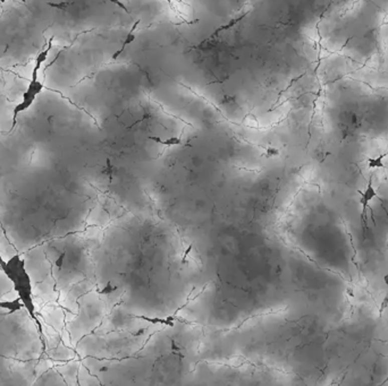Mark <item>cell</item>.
<instances>
[{
    "instance_id": "obj_3",
    "label": "cell",
    "mask_w": 388,
    "mask_h": 386,
    "mask_svg": "<svg viewBox=\"0 0 388 386\" xmlns=\"http://www.w3.org/2000/svg\"><path fill=\"white\" fill-rule=\"evenodd\" d=\"M360 194H361L360 204L362 206V215H363V218L365 219V215H366L365 213H366V210H368V207H369L370 202L373 201V199L377 197V192L372 186V179L369 180L368 186L365 187L364 192L363 193L360 192Z\"/></svg>"
},
{
    "instance_id": "obj_18",
    "label": "cell",
    "mask_w": 388,
    "mask_h": 386,
    "mask_svg": "<svg viewBox=\"0 0 388 386\" xmlns=\"http://www.w3.org/2000/svg\"><path fill=\"white\" fill-rule=\"evenodd\" d=\"M167 2H168V3H170V0H167Z\"/></svg>"
},
{
    "instance_id": "obj_14",
    "label": "cell",
    "mask_w": 388,
    "mask_h": 386,
    "mask_svg": "<svg viewBox=\"0 0 388 386\" xmlns=\"http://www.w3.org/2000/svg\"><path fill=\"white\" fill-rule=\"evenodd\" d=\"M279 154V151L277 149H273V147H268L267 149V153L266 155L267 157H275V155H278Z\"/></svg>"
},
{
    "instance_id": "obj_1",
    "label": "cell",
    "mask_w": 388,
    "mask_h": 386,
    "mask_svg": "<svg viewBox=\"0 0 388 386\" xmlns=\"http://www.w3.org/2000/svg\"><path fill=\"white\" fill-rule=\"evenodd\" d=\"M0 268H2L5 275L12 282L13 287H14L17 293V297L21 299L22 303H23V307L27 309L28 314L31 316V318L37 323L39 329L41 331V323L39 322L37 306L36 302H34L31 276H30L27 270L25 261L20 255H14L11 259L4 262Z\"/></svg>"
},
{
    "instance_id": "obj_9",
    "label": "cell",
    "mask_w": 388,
    "mask_h": 386,
    "mask_svg": "<svg viewBox=\"0 0 388 386\" xmlns=\"http://www.w3.org/2000/svg\"><path fill=\"white\" fill-rule=\"evenodd\" d=\"M134 317L140 318V319H144V320H146V322L152 323V324H163V325H168V326H174V323H172V320H170V319H162V318H158V317L151 318V317H146V316H134Z\"/></svg>"
},
{
    "instance_id": "obj_11",
    "label": "cell",
    "mask_w": 388,
    "mask_h": 386,
    "mask_svg": "<svg viewBox=\"0 0 388 386\" xmlns=\"http://www.w3.org/2000/svg\"><path fill=\"white\" fill-rule=\"evenodd\" d=\"M117 289H118L117 287H115V285H111V283L109 282V283H108L106 287L101 290L100 293L101 294H110V293H113L114 291H116V290H117Z\"/></svg>"
},
{
    "instance_id": "obj_6",
    "label": "cell",
    "mask_w": 388,
    "mask_h": 386,
    "mask_svg": "<svg viewBox=\"0 0 388 386\" xmlns=\"http://www.w3.org/2000/svg\"><path fill=\"white\" fill-rule=\"evenodd\" d=\"M249 13H250V12L247 11L245 13H243V14H241V15H239V16L234 17V19L230 20V21L227 22L226 24L221 25V27H219L218 29H216V30H215V32H214L213 34H211V36H210L209 38H210V39H215L216 37L218 36V34H221L222 32H225V31H228V30L233 29V28L235 27V25L239 24L241 21H243V20L245 19V17H247V15H249Z\"/></svg>"
},
{
    "instance_id": "obj_15",
    "label": "cell",
    "mask_w": 388,
    "mask_h": 386,
    "mask_svg": "<svg viewBox=\"0 0 388 386\" xmlns=\"http://www.w3.org/2000/svg\"><path fill=\"white\" fill-rule=\"evenodd\" d=\"M383 283H385L388 287V272L386 273L385 275H383Z\"/></svg>"
},
{
    "instance_id": "obj_19",
    "label": "cell",
    "mask_w": 388,
    "mask_h": 386,
    "mask_svg": "<svg viewBox=\"0 0 388 386\" xmlns=\"http://www.w3.org/2000/svg\"><path fill=\"white\" fill-rule=\"evenodd\" d=\"M4 2H5V0H4Z\"/></svg>"
},
{
    "instance_id": "obj_10",
    "label": "cell",
    "mask_w": 388,
    "mask_h": 386,
    "mask_svg": "<svg viewBox=\"0 0 388 386\" xmlns=\"http://www.w3.org/2000/svg\"><path fill=\"white\" fill-rule=\"evenodd\" d=\"M386 157V154H382L380 157H377L374 159H369L368 160V166L370 169H378V168H382L383 163L382 160Z\"/></svg>"
},
{
    "instance_id": "obj_8",
    "label": "cell",
    "mask_w": 388,
    "mask_h": 386,
    "mask_svg": "<svg viewBox=\"0 0 388 386\" xmlns=\"http://www.w3.org/2000/svg\"><path fill=\"white\" fill-rule=\"evenodd\" d=\"M149 140L151 141H154L159 143V144H162V145H166V146H174V145H179L180 143H182V141H180V138L178 137H170L168 138V140L163 141L161 140L160 137H154V136H150Z\"/></svg>"
},
{
    "instance_id": "obj_16",
    "label": "cell",
    "mask_w": 388,
    "mask_h": 386,
    "mask_svg": "<svg viewBox=\"0 0 388 386\" xmlns=\"http://www.w3.org/2000/svg\"><path fill=\"white\" fill-rule=\"evenodd\" d=\"M144 331H145V328H141V329H139V331H137V333H134V334H133V335H140V334H143L144 333Z\"/></svg>"
},
{
    "instance_id": "obj_13",
    "label": "cell",
    "mask_w": 388,
    "mask_h": 386,
    "mask_svg": "<svg viewBox=\"0 0 388 386\" xmlns=\"http://www.w3.org/2000/svg\"><path fill=\"white\" fill-rule=\"evenodd\" d=\"M109 2H110L111 4H114V5H116V6H117V7L122 8V10H123L124 12H126L127 14H129V11H128V8H127L126 6H125L124 4H123L122 2H120V0H109Z\"/></svg>"
},
{
    "instance_id": "obj_7",
    "label": "cell",
    "mask_w": 388,
    "mask_h": 386,
    "mask_svg": "<svg viewBox=\"0 0 388 386\" xmlns=\"http://www.w3.org/2000/svg\"><path fill=\"white\" fill-rule=\"evenodd\" d=\"M0 308H2V309H7L8 313L13 314L15 313V311L22 309V308H23V303H22L21 299L17 297L14 300L11 301H0Z\"/></svg>"
},
{
    "instance_id": "obj_12",
    "label": "cell",
    "mask_w": 388,
    "mask_h": 386,
    "mask_svg": "<svg viewBox=\"0 0 388 386\" xmlns=\"http://www.w3.org/2000/svg\"><path fill=\"white\" fill-rule=\"evenodd\" d=\"M387 307H388V292L386 293L385 298L382 299V301H381V305H380V308H379V314H380V316H381V314L383 313V311H385V309H386Z\"/></svg>"
},
{
    "instance_id": "obj_17",
    "label": "cell",
    "mask_w": 388,
    "mask_h": 386,
    "mask_svg": "<svg viewBox=\"0 0 388 386\" xmlns=\"http://www.w3.org/2000/svg\"><path fill=\"white\" fill-rule=\"evenodd\" d=\"M4 262H5V259H4L3 258V256H2V254H0V266H2L3 265V263Z\"/></svg>"
},
{
    "instance_id": "obj_5",
    "label": "cell",
    "mask_w": 388,
    "mask_h": 386,
    "mask_svg": "<svg viewBox=\"0 0 388 386\" xmlns=\"http://www.w3.org/2000/svg\"><path fill=\"white\" fill-rule=\"evenodd\" d=\"M139 24H140V21H136L135 23H134V25H133V28L131 29V31H129V32L126 34V37L124 38V40H123V42H122V46H120L119 49H118L117 51H116V53H114L113 56H111V59H113V60L118 59V58L120 57V56H122V55L124 54L125 49H126V48H127L129 45H131V43H133V42L135 41V39H136L135 31H136L137 27H139Z\"/></svg>"
},
{
    "instance_id": "obj_4",
    "label": "cell",
    "mask_w": 388,
    "mask_h": 386,
    "mask_svg": "<svg viewBox=\"0 0 388 386\" xmlns=\"http://www.w3.org/2000/svg\"><path fill=\"white\" fill-rule=\"evenodd\" d=\"M53 43H54V38H51L49 42H48V46H47L45 49H43L40 54H39L37 56L36 58V63H34V68L32 71V77L31 79H38L39 77V72L41 71L42 68V65L45 64V62L47 60V58H48V56L50 54L51 51V48H53Z\"/></svg>"
},
{
    "instance_id": "obj_2",
    "label": "cell",
    "mask_w": 388,
    "mask_h": 386,
    "mask_svg": "<svg viewBox=\"0 0 388 386\" xmlns=\"http://www.w3.org/2000/svg\"><path fill=\"white\" fill-rule=\"evenodd\" d=\"M43 89H45V84L39 81V79H31L27 91H25L23 93V97H22V101L14 108V125L17 115L29 110L34 103V101H36L38 95L42 92Z\"/></svg>"
}]
</instances>
